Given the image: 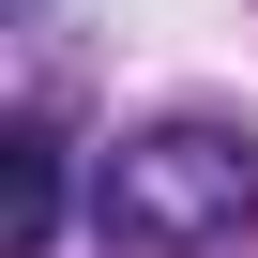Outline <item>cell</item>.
Masks as SVG:
<instances>
[{"label": "cell", "mask_w": 258, "mask_h": 258, "mask_svg": "<svg viewBox=\"0 0 258 258\" xmlns=\"http://www.w3.org/2000/svg\"><path fill=\"white\" fill-rule=\"evenodd\" d=\"M91 228L106 258H228L258 228V137L243 121H152L91 167Z\"/></svg>", "instance_id": "1"}, {"label": "cell", "mask_w": 258, "mask_h": 258, "mask_svg": "<svg viewBox=\"0 0 258 258\" xmlns=\"http://www.w3.org/2000/svg\"><path fill=\"white\" fill-rule=\"evenodd\" d=\"M61 243V121L16 106L0 121V258H46Z\"/></svg>", "instance_id": "2"}]
</instances>
